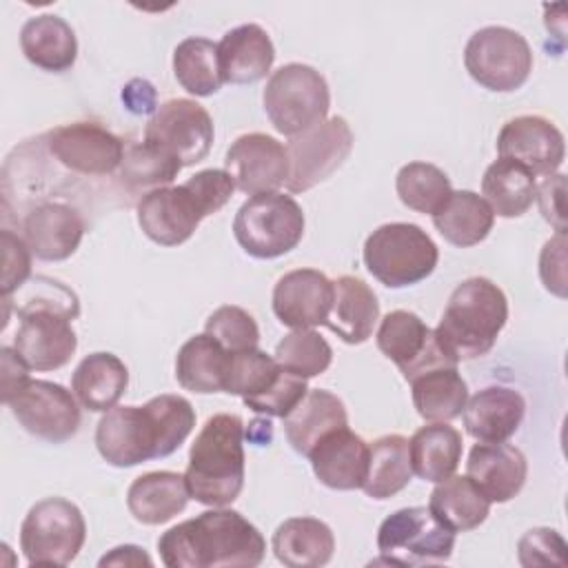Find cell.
Instances as JSON below:
<instances>
[{"label": "cell", "mask_w": 568, "mask_h": 568, "mask_svg": "<svg viewBox=\"0 0 568 568\" xmlns=\"http://www.w3.org/2000/svg\"><path fill=\"white\" fill-rule=\"evenodd\" d=\"M195 428V410L182 395H158L142 406H113L95 426V448L115 468L173 455Z\"/></svg>", "instance_id": "obj_1"}, {"label": "cell", "mask_w": 568, "mask_h": 568, "mask_svg": "<svg viewBox=\"0 0 568 568\" xmlns=\"http://www.w3.org/2000/svg\"><path fill=\"white\" fill-rule=\"evenodd\" d=\"M158 550L169 568H255L264 561L266 541L242 513L211 506L162 532Z\"/></svg>", "instance_id": "obj_2"}, {"label": "cell", "mask_w": 568, "mask_h": 568, "mask_svg": "<svg viewBox=\"0 0 568 568\" xmlns=\"http://www.w3.org/2000/svg\"><path fill=\"white\" fill-rule=\"evenodd\" d=\"M235 182L224 169H204L178 186H160L138 200V224L160 246L184 244L200 222L217 213L233 195Z\"/></svg>", "instance_id": "obj_3"}, {"label": "cell", "mask_w": 568, "mask_h": 568, "mask_svg": "<svg viewBox=\"0 0 568 568\" xmlns=\"http://www.w3.org/2000/svg\"><path fill=\"white\" fill-rule=\"evenodd\" d=\"M80 315L78 295L49 277H36L18 308L13 348L33 371L62 368L78 348L71 322Z\"/></svg>", "instance_id": "obj_4"}, {"label": "cell", "mask_w": 568, "mask_h": 568, "mask_svg": "<svg viewBox=\"0 0 568 568\" xmlns=\"http://www.w3.org/2000/svg\"><path fill=\"white\" fill-rule=\"evenodd\" d=\"M244 424L237 415L217 413L204 422L189 450L184 473L191 499L204 506H229L244 488Z\"/></svg>", "instance_id": "obj_5"}, {"label": "cell", "mask_w": 568, "mask_h": 568, "mask_svg": "<svg viewBox=\"0 0 568 568\" xmlns=\"http://www.w3.org/2000/svg\"><path fill=\"white\" fill-rule=\"evenodd\" d=\"M508 320V300L488 277H468L455 286L435 328V337L455 362L490 353Z\"/></svg>", "instance_id": "obj_6"}, {"label": "cell", "mask_w": 568, "mask_h": 568, "mask_svg": "<svg viewBox=\"0 0 568 568\" xmlns=\"http://www.w3.org/2000/svg\"><path fill=\"white\" fill-rule=\"evenodd\" d=\"M364 266L388 288H404L426 280L439 260L433 237L417 224L390 222L377 226L364 242Z\"/></svg>", "instance_id": "obj_7"}, {"label": "cell", "mask_w": 568, "mask_h": 568, "mask_svg": "<svg viewBox=\"0 0 568 568\" xmlns=\"http://www.w3.org/2000/svg\"><path fill=\"white\" fill-rule=\"evenodd\" d=\"M262 102L275 131L295 138L326 120L331 91L315 67L288 62L268 75Z\"/></svg>", "instance_id": "obj_8"}, {"label": "cell", "mask_w": 568, "mask_h": 568, "mask_svg": "<svg viewBox=\"0 0 568 568\" xmlns=\"http://www.w3.org/2000/svg\"><path fill=\"white\" fill-rule=\"evenodd\" d=\"M233 235L251 257H282L304 237V211L280 191L251 195L235 213Z\"/></svg>", "instance_id": "obj_9"}, {"label": "cell", "mask_w": 568, "mask_h": 568, "mask_svg": "<svg viewBox=\"0 0 568 568\" xmlns=\"http://www.w3.org/2000/svg\"><path fill=\"white\" fill-rule=\"evenodd\" d=\"M87 541L82 510L64 497L36 501L20 526V550L29 566H67Z\"/></svg>", "instance_id": "obj_10"}, {"label": "cell", "mask_w": 568, "mask_h": 568, "mask_svg": "<svg viewBox=\"0 0 568 568\" xmlns=\"http://www.w3.org/2000/svg\"><path fill=\"white\" fill-rule=\"evenodd\" d=\"M455 532L446 528L426 506L399 508L377 530L379 559L375 564L428 566L450 559Z\"/></svg>", "instance_id": "obj_11"}, {"label": "cell", "mask_w": 568, "mask_h": 568, "mask_svg": "<svg viewBox=\"0 0 568 568\" xmlns=\"http://www.w3.org/2000/svg\"><path fill=\"white\" fill-rule=\"evenodd\" d=\"M464 67L484 89L510 93L526 84L532 71V49L515 29L484 27L468 38Z\"/></svg>", "instance_id": "obj_12"}, {"label": "cell", "mask_w": 568, "mask_h": 568, "mask_svg": "<svg viewBox=\"0 0 568 568\" xmlns=\"http://www.w3.org/2000/svg\"><path fill=\"white\" fill-rule=\"evenodd\" d=\"M353 131L342 115L326 118L308 131L288 138V178L291 193H304L331 178L353 151Z\"/></svg>", "instance_id": "obj_13"}, {"label": "cell", "mask_w": 568, "mask_h": 568, "mask_svg": "<svg viewBox=\"0 0 568 568\" xmlns=\"http://www.w3.org/2000/svg\"><path fill=\"white\" fill-rule=\"evenodd\" d=\"M213 135V120L202 104L189 98H173L149 118L142 142L178 160L182 166H193L209 155Z\"/></svg>", "instance_id": "obj_14"}, {"label": "cell", "mask_w": 568, "mask_h": 568, "mask_svg": "<svg viewBox=\"0 0 568 568\" xmlns=\"http://www.w3.org/2000/svg\"><path fill=\"white\" fill-rule=\"evenodd\" d=\"M7 406L27 433L49 444H62L80 430V402L55 382L29 379Z\"/></svg>", "instance_id": "obj_15"}, {"label": "cell", "mask_w": 568, "mask_h": 568, "mask_svg": "<svg viewBox=\"0 0 568 568\" xmlns=\"http://www.w3.org/2000/svg\"><path fill=\"white\" fill-rule=\"evenodd\" d=\"M375 342L382 355L399 368L406 382L430 368L459 364L444 353L435 331L428 328V324L410 311L397 308L386 313L379 322Z\"/></svg>", "instance_id": "obj_16"}, {"label": "cell", "mask_w": 568, "mask_h": 568, "mask_svg": "<svg viewBox=\"0 0 568 568\" xmlns=\"http://www.w3.org/2000/svg\"><path fill=\"white\" fill-rule=\"evenodd\" d=\"M49 153L69 171L89 178L111 175L120 169L126 144L95 122H71L44 135Z\"/></svg>", "instance_id": "obj_17"}, {"label": "cell", "mask_w": 568, "mask_h": 568, "mask_svg": "<svg viewBox=\"0 0 568 568\" xmlns=\"http://www.w3.org/2000/svg\"><path fill=\"white\" fill-rule=\"evenodd\" d=\"M224 171L246 195L273 193L288 178L286 146L266 133H244L229 146Z\"/></svg>", "instance_id": "obj_18"}, {"label": "cell", "mask_w": 568, "mask_h": 568, "mask_svg": "<svg viewBox=\"0 0 568 568\" xmlns=\"http://www.w3.org/2000/svg\"><path fill=\"white\" fill-rule=\"evenodd\" d=\"M499 158L513 160L537 175H552L566 158L564 133L541 115H517L497 135Z\"/></svg>", "instance_id": "obj_19"}, {"label": "cell", "mask_w": 568, "mask_h": 568, "mask_svg": "<svg viewBox=\"0 0 568 568\" xmlns=\"http://www.w3.org/2000/svg\"><path fill=\"white\" fill-rule=\"evenodd\" d=\"M87 231L84 217L71 204L47 200L31 206L22 217V240L44 262L69 260Z\"/></svg>", "instance_id": "obj_20"}, {"label": "cell", "mask_w": 568, "mask_h": 568, "mask_svg": "<svg viewBox=\"0 0 568 568\" xmlns=\"http://www.w3.org/2000/svg\"><path fill=\"white\" fill-rule=\"evenodd\" d=\"M333 282L317 268L284 273L273 286V313L288 328H315L328 317Z\"/></svg>", "instance_id": "obj_21"}, {"label": "cell", "mask_w": 568, "mask_h": 568, "mask_svg": "<svg viewBox=\"0 0 568 568\" xmlns=\"http://www.w3.org/2000/svg\"><path fill=\"white\" fill-rule=\"evenodd\" d=\"M315 477L333 490L362 488L368 470V444L348 426L326 433L308 453Z\"/></svg>", "instance_id": "obj_22"}, {"label": "cell", "mask_w": 568, "mask_h": 568, "mask_svg": "<svg viewBox=\"0 0 568 568\" xmlns=\"http://www.w3.org/2000/svg\"><path fill=\"white\" fill-rule=\"evenodd\" d=\"M466 475L493 504H506L519 495L528 477L526 455L510 444H475L468 453Z\"/></svg>", "instance_id": "obj_23"}, {"label": "cell", "mask_w": 568, "mask_h": 568, "mask_svg": "<svg viewBox=\"0 0 568 568\" xmlns=\"http://www.w3.org/2000/svg\"><path fill=\"white\" fill-rule=\"evenodd\" d=\"M526 415V399L510 386H486L466 399L462 410L466 433L484 444L510 439Z\"/></svg>", "instance_id": "obj_24"}, {"label": "cell", "mask_w": 568, "mask_h": 568, "mask_svg": "<svg viewBox=\"0 0 568 568\" xmlns=\"http://www.w3.org/2000/svg\"><path fill=\"white\" fill-rule=\"evenodd\" d=\"M217 60L222 80L229 84H253L273 67L275 47L260 24H240L217 42Z\"/></svg>", "instance_id": "obj_25"}, {"label": "cell", "mask_w": 568, "mask_h": 568, "mask_svg": "<svg viewBox=\"0 0 568 568\" xmlns=\"http://www.w3.org/2000/svg\"><path fill=\"white\" fill-rule=\"evenodd\" d=\"M379 320V302L373 288L355 277L342 275L333 282V304L324 326L346 344H364Z\"/></svg>", "instance_id": "obj_26"}, {"label": "cell", "mask_w": 568, "mask_h": 568, "mask_svg": "<svg viewBox=\"0 0 568 568\" xmlns=\"http://www.w3.org/2000/svg\"><path fill=\"white\" fill-rule=\"evenodd\" d=\"M191 495L186 479L173 470H153L135 477L126 490V508L135 521L160 526L180 515Z\"/></svg>", "instance_id": "obj_27"}, {"label": "cell", "mask_w": 568, "mask_h": 568, "mask_svg": "<svg viewBox=\"0 0 568 568\" xmlns=\"http://www.w3.org/2000/svg\"><path fill=\"white\" fill-rule=\"evenodd\" d=\"M24 58L42 71L64 73L75 64L78 38L71 24L53 13L29 18L20 29Z\"/></svg>", "instance_id": "obj_28"}, {"label": "cell", "mask_w": 568, "mask_h": 568, "mask_svg": "<svg viewBox=\"0 0 568 568\" xmlns=\"http://www.w3.org/2000/svg\"><path fill=\"white\" fill-rule=\"evenodd\" d=\"M348 426L344 402L326 388H308L304 399L284 417V433L291 448L308 457L311 448L331 430Z\"/></svg>", "instance_id": "obj_29"}, {"label": "cell", "mask_w": 568, "mask_h": 568, "mask_svg": "<svg viewBox=\"0 0 568 568\" xmlns=\"http://www.w3.org/2000/svg\"><path fill=\"white\" fill-rule=\"evenodd\" d=\"M271 546L277 561L288 568H320L331 561L335 537L317 517H291L275 528Z\"/></svg>", "instance_id": "obj_30"}, {"label": "cell", "mask_w": 568, "mask_h": 568, "mask_svg": "<svg viewBox=\"0 0 568 568\" xmlns=\"http://www.w3.org/2000/svg\"><path fill=\"white\" fill-rule=\"evenodd\" d=\"M129 386V368L113 353H91L73 371L71 390L80 406L91 413H106L113 408Z\"/></svg>", "instance_id": "obj_31"}, {"label": "cell", "mask_w": 568, "mask_h": 568, "mask_svg": "<svg viewBox=\"0 0 568 568\" xmlns=\"http://www.w3.org/2000/svg\"><path fill=\"white\" fill-rule=\"evenodd\" d=\"M229 357L231 353L209 333L193 335L178 351L175 379L191 393H224Z\"/></svg>", "instance_id": "obj_32"}, {"label": "cell", "mask_w": 568, "mask_h": 568, "mask_svg": "<svg viewBox=\"0 0 568 568\" xmlns=\"http://www.w3.org/2000/svg\"><path fill=\"white\" fill-rule=\"evenodd\" d=\"M462 433L448 422H428L408 439L413 473L424 481L448 479L462 462Z\"/></svg>", "instance_id": "obj_33"}, {"label": "cell", "mask_w": 568, "mask_h": 568, "mask_svg": "<svg viewBox=\"0 0 568 568\" xmlns=\"http://www.w3.org/2000/svg\"><path fill=\"white\" fill-rule=\"evenodd\" d=\"M433 224L448 244L468 248L488 237L495 224V213L481 195L464 189L448 195L444 206L433 213Z\"/></svg>", "instance_id": "obj_34"}, {"label": "cell", "mask_w": 568, "mask_h": 568, "mask_svg": "<svg viewBox=\"0 0 568 568\" xmlns=\"http://www.w3.org/2000/svg\"><path fill=\"white\" fill-rule=\"evenodd\" d=\"M428 510L453 532H466L486 521L490 515V501L468 475H450L433 488Z\"/></svg>", "instance_id": "obj_35"}, {"label": "cell", "mask_w": 568, "mask_h": 568, "mask_svg": "<svg viewBox=\"0 0 568 568\" xmlns=\"http://www.w3.org/2000/svg\"><path fill=\"white\" fill-rule=\"evenodd\" d=\"M408 384L413 404L426 422H450L459 417L468 399V386L457 366L430 368Z\"/></svg>", "instance_id": "obj_36"}, {"label": "cell", "mask_w": 568, "mask_h": 568, "mask_svg": "<svg viewBox=\"0 0 568 568\" xmlns=\"http://www.w3.org/2000/svg\"><path fill=\"white\" fill-rule=\"evenodd\" d=\"M413 479L408 439L390 433L368 444V470L362 490L373 499H390Z\"/></svg>", "instance_id": "obj_37"}, {"label": "cell", "mask_w": 568, "mask_h": 568, "mask_svg": "<svg viewBox=\"0 0 568 568\" xmlns=\"http://www.w3.org/2000/svg\"><path fill=\"white\" fill-rule=\"evenodd\" d=\"M537 178L521 164L499 158L481 178V195L499 217H521L535 202Z\"/></svg>", "instance_id": "obj_38"}, {"label": "cell", "mask_w": 568, "mask_h": 568, "mask_svg": "<svg viewBox=\"0 0 568 568\" xmlns=\"http://www.w3.org/2000/svg\"><path fill=\"white\" fill-rule=\"evenodd\" d=\"M173 73L184 91L195 98H209L224 84L217 44L209 38H184L173 51Z\"/></svg>", "instance_id": "obj_39"}, {"label": "cell", "mask_w": 568, "mask_h": 568, "mask_svg": "<svg viewBox=\"0 0 568 568\" xmlns=\"http://www.w3.org/2000/svg\"><path fill=\"white\" fill-rule=\"evenodd\" d=\"M395 191L404 206L417 213H437L453 193L450 178L430 162H408L397 171Z\"/></svg>", "instance_id": "obj_40"}, {"label": "cell", "mask_w": 568, "mask_h": 568, "mask_svg": "<svg viewBox=\"0 0 568 568\" xmlns=\"http://www.w3.org/2000/svg\"><path fill=\"white\" fill-rule=\"evenodd\" d=\"M273 357L286 373L311 379L328 371L333 362V348L317 331L293 328L277 342Z\"/></svg>", "instance_id": "obj_41"}, {"label": "cell", "mask_w": 568, "mask_h": 568, "mask_svg": "<svg viewBox=\"0 0 568 568\" xmlns=\"http://www.w3.org/2000/svg\"><path fill=\"white\" fill-rule=\"evenodd\" d=\"M184 166L164 155L162 151L144 144V142H133V144H126L124 149V158H122V164H120V178H122V184L131 191H153V189H160V186H169L178 173L182 171Z\"/></svg>", "instance_id": "obj_42"}, {"label": "cell", "mask_w": 568, "mask_h": 568, "mask_svg": "<svg viewBox=\"0 0 568 568\" xmlns=\"http://www.w3.org/2000/svg\"><path fill=\"white\" fill-rule=\"evenodd\" d=\"M280 373H282V368L275 362V357L260 348H246V351L231 353L224 393L240 395L242 399L260 395L273 386V382L280 377Z\"/></svg>", "instance_id": "obj_43"}, {"label": "cell", "mask_w": 568, "mask_h": 568, "mask_svg": "<svg viewBox=\"0 0 568 568\" xmlns=\"http://www.w3.org/2000/svg\"><path fill=\"white\" fill-rule=\"evenodd\" d=\"M204 333L215 337L229 353L257 348L260 342L257 322L248 311L235 304H224L215 308L204 324Z\"/></svg>", "instance_id": "obj_44"}, {"label": "cell", "mask_w": 568, "mask_h": 568, "mask_svg": "<svg viewBox=\"0 0 568 568\" xmlns=\"http://www.w3.org/2000/svg\"><path fill=\"white\" fill-rule=\"evenodd\" d=\"M308 393V384L304 377H297V375H291L282 368L280 377L273 382L271 388H266L264 393L260 395H253V397H244V406L260 413V415H266V417H286L302 399L304 395Z\"/></svg>", "instance_id": "obj_45"}, {"label": "cell", "mask_w": 568, "mask_h": 568, "mask_svg": "<svg viewBox=\"0 0 568 568\" xmlns=\"http://www.w3.org/2000/svg\"><path fill=\"white\" fill-rule=\"evenodd\" d=\"M519 564L530 566H566V541L555 528H530L517 544Z\"/></svg>", "instance_id": "obj_46"}, {"label": "cell", "mask_w": 568, "mask_h": 568, "mask_svg": "<svg viewBox=\"0 0 568 568\" xmlns=\"http://www.w3.org/2000/svg\"><path fill=\"white\" fill-rule=\"evenodd\" d=\"M2 242V280L0 291L2 297H9L13 291H18L22 284H27L31 275V251L27 242L13 233L11 229H4L0 235Z\"/></svg>", "instance_id": "obj_47"}, {"label": "cell", "mask_w": 568, "mask_h": 568, "mask_svg": "<svg viewBox=\"0 0 568 568\" xmlns=\"http://www.w3.org/2000/svg\"><path fill=\"white\" fill-rule=\"evenodd\" d=\"M539 277L557 297H566V233H555L539 253Z\"/></svg>", "instance_id": "obj_48"}, {"label": "cell", "mask_w": 568, "mask_h": 568, "mask_svg": "<svg viewBox=\"0 0 568 568\" xmlns=\"http://www.w3.org/2000/svg\"><path fill=\"white\" fill-rule=\"evenodd\" d=\"M564 195H566V175L564 173H552V175L544 178V182L537 184V191H535V202L539 204L544 220L557 233H566Z\"/></svg>", "instance_id": "obj_49"}, {"label": "cell", "mask_w": 568, "mask_h": 568, "mask_svg": "<svg viewBox=\"0 0 568 568\" xmlns=\"http://www.w3.org/2000/svg\"><path fill=\"white\" fill-rule=\"evenodd\" d=\"M0 390H2V404H9L27 384H29V366L18 355L16 348L2 346L0 348Z\"/></svg>", "instance_id": "obj_50"}, {"label": "cell", "mask_w": 568, "mask_h": 568, "mask_svg": "<svg viewBox=\"0 0 568 568\" xmlns=\"http://www.w3.org/2000/svg\"><path fill=\"white\" fill-rule=\"evenodd\" d=\"M122 100L133 113H155L160 104H155V89L146 80H131L122 89Z\"/></svg>", "instance_id": "obj_51"}, {"label": "cell", "mask_w": 568, "mask_h": 568, "mask_svg": "<svg viewBox=\"0 0 568 568\" xmlns=\"http://www.w3.org/2000/svg\"><path fill=\"white\" fill-rule=\"evenodd\" d=\"M98 564L100 566H153V559L144 552V548L124 544V546H115Z\"/></svg>", "instance_id": "obj_52"}, {"label": "cell", "mask_w": 568, "mask_h": 568, "mask_svg": "<svg viewBox=\"0 0 568 568\" xmlns=\"http://www.w3.org/2000/svg\"><path fill=\"white\" fill-rule=\"evenodd\" d=\"M246 437H248V442H253V444L266 446V444L271 442V437H273V426H271V422H268V419H255V422H251V426H248V430H246Z\"/></svg>", "instance_id": "obj_53"}]
</instances>
